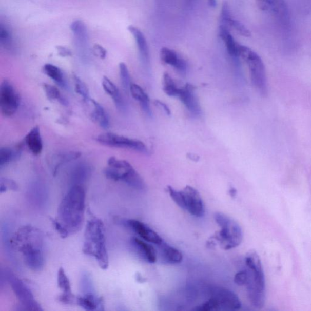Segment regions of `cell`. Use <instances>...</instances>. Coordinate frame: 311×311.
Wrapping results in <instances>:
<instances>
[{"label": "cell", "mask_w": 311, "mask_h": 311, "mask_svg": "<svg viewBox=\"0 0 311 311\" xmlns=\"http://www.w3.org/2000/svg\"><path fill=\"white\" fill-rule=\"evenodd\" d=\"M13 244L21 252L25 265L34 272H41L45 265L44 239L37 228L23 226L13 237Z\"/></svg>", "instance_id": "1"}, {"label": "cell", "mask_w": 311, "mask_h": 311, "mask_svg": "<svg viewBox=\"0 0 311 311\" xmlns=\"http://www.w3.org/2000/svg\"><path fill=\"white\" fill-rule=\"evenodd\" d=\"M86 193L82 185H72L58 208L57 220L69 234L80 230L84 223Z\"/></svg>", "instance_id": "2"}, {"label": "cell", "mask_w": 311, "mask_h": 311, "mask_svg": "<svg viewBox=\"0 0 311 311\" xmlns=\"http://www.w3.org/2000/svg\"><path fill=\"white\" fill-rule=\"evenodd\" d=\"M83 252L94 257L102 269L109 266V257L106 242L105 228L103 221L92 217L86 225Z\"/></svg>", "instance_id": "3"}, {"label": "cell", "mask_w": 311, "mask_h": 311, "mask_svg": "<svg viewBox=\"0 0 311 311\" xmlns=\"http://www.w3.org/2000/svg\"><path fill=\"white\" fill-rule=\"evenodd\" d=\"M248 279L247 296L255 308H263L266 302V281L260 258L256 251L250 250L245 257Z\"/></svg>", "instance_id": "4"}, {"label": "cell", "mask_w": 311, "mask_h": 311, "mask_svg": "<svg viewBox=\"0 0 311 311\" xmlns=\"http://www.w3.org/2000/svg\"><path fill=\"white\" fill-rule=\"evenodd\" d=\"M104 173L109 180L122 182L135 190L145 189L143 179L127 161L110 157L108 159L107 167L105 168Z\"/></svg>", "instance_id": "5"}, {"label": "cell", "mask_w": 311, "mask_h": 311, "mask_svg": "<svg viewBox=\"0 0 311 311\" xmlns=\"http://www.w3.org/2000/svg\"><path fill=\"white\" fill-rule=\"evenodd\" d=\"M214 220L220 230L214 234L212 239L224 250H230L239 246L243 238V230L239 224L221 212L215 213Z\"/></svg>", "instance_id": "6"}, {"label": "cell", "mask_w": 311, "mask_h": 311, "mask_svg": "<svg viewBox=\"0 0 311 311\" xmlns=\"http://www.w3.org/2000/svg\"><path fill=\"white\" fill-rule=\"evenodd\" d=\"M210 299L195 308L198 311L240 310L242 307L239 297L236 293L221 287H211Z\"/></svg>", "instance_id": "7"}, {"label": "cell", "mask_w": 311, "mask_h": 311, "mask_svg": "<svg viewBox=\"0 0 311 311\" xmlns=\"http://www.w3.org/2000/svg\"><path fill=\"white\" fill-rule=\"evenodd\" d=\"M167 191L171 199L182 209L186 210L192 216L201 218L205 214V206L201 195L195 188L187 185L183 190L177 191L171 186Z\"/></svg>", "instance_id": "8"}, {"label": "cell", "mask_w": 311, "mask_h": 311, "mask_svg": "<svg viewBox=\"0 0 311 311\" xmlns=\"http://www.w3.org/2000/svg\"><path fill=\"white\" fill-rule=\"evenodd\" d=\"M239 57L244 60L249 67L251 81L254 87L261 94H266L267 90V77L262 59L252 49L240 45Z\"/></svg>", "instance_id": "9"}, {"label": "cell", "mask_w": 311, "mask_h": 311, "mask_svg": "<svg viewBox=\"0 0 311 311\" xmlns=\"http://www.w3.org/2000/svg\"><path fill=\"white\" fill-rule=\"evenodd\" d=\"M5 277L16 297L17 298L18 302L26 309L43 310L37 301L35 299L31 290L21 279L9 271L5 273Z\"/></svg>", "instance_id": "10"}, {"label": "cell", "mask_w": 311, "mask_h": 311, "mask_svg": "<svg viewBox=\"0 0 311 311\" xmlns=\"http://www.w3.org/2000/svg\"><path fill=\"white\" fill-rule=\"evenodd\" d=\"M21 98L14 85L4 80L0 86V110L5 117H11L18 110Z\"/></svg>", "instance_id": "11"}, {"label": "cell", "mask_w": 311, "mask_h": 311, "mask_svg": "<svg viewBox=\"0 0 311 311\" xmlns=\"http://www.w3.org/2000/svg\"><path fill=\"white\" fill-rule=\"evenodd\" d=\"M95 140L99 143L106 145V146L127 148L143 153H148L147 147L144 142L125 137L124 135L113 133H106L99 134Z\"/></svg>", "instance_id": "12"}, {"label": "cell", "mask_w": 311, "mask_h": 311, "mask_svg": "<svg viewBox=\"0 0 311 311\" xmlns=\"http://www.w3.org/2000/svg\"><path fill=\"white\" fill-rule=\"evenodd\" d=\"M122 223L125 226L137 234L142 240L147 241L148 243H153L158 246L164 241L160 235L156 232L147 224L140 221L130 219L124 220Z\"/></svg>", "instance_id": "13"}, {"label": "cell", "mask_w": 311, "mask_h": 311, "mask_svg": "<svg viewBox=\"0 0 311 311\" xmlns=\"http://www.w3.org/2000/svg\"><path fill=\"white\" fill-rule=\"evenodd\" d=\"M70 29L74 36L79 54L82 59H87L89 54V35L87 25L81 20H76L71 23Z\"/></svg>", "instance_id": "14"}, {"label": "cell", "mask_w": 311, "mask_h": 311, "mask_svg": "<svg viewBox=\"0 0 311 311\" xmlns=\"http://www.w3.org/2000/svg\"><path fill=\"white\" fill-rule=\"evenodd\" d=\"M195 89L194 86L187 84L184 88H180L178 96L187 110L197 116L201 114V108L195 95Z\"/></svg>", "instance_id": "15"}, {"label": "cell", "mask_w": 311, "mask_h": 311, "mask_svg": "<svg viewBox=\"0 0 311 311\" xmlns=\"http://www.w3.org/2000/svg\"><path fill=\"white\" fill-rule=\"evenodd\" d=\"M57 284L62 290V294L59 297L60 302L65 304H72L76 302V297L72 293L70 281L62 267L60 268L57 274Z\"/></svg>", "instance_id": "16"}, {"label": "cell", "mask_w": 311, "mask_h": 311, "mask_svg": "<svg viewBox=\"0 0 311 311\" xmlns=\"http://www.w3.org/2000/svg\"><path fill=\"white\" fill-rule=\"evenodd\" d=\"M102 87H103L106 93L110 95L113 101L115 107L122 112L127 110V105L120 91L113 82L107 77H104L102 81Z\"/></svg>", "instance_id": "17"}, {"label": "cell", "mask_w": 311, "mask_h": 311, "mask_svg": "<svg viewBox=\"0 0 311 311\" xmlns=\"http://www.w3.org/2000/svg\"><path fill=\"white\" fill-rule=\"evenodd\" d=\"M161 61L165 64L170 65L177 69L182 75H185L187 71V64L184 60L178 57L177 52L172 49L164 47L160 52Z\"/></svg>", "instance_id": "18"}, {"label": "cell", "mask_w": 311, "mask_h": 311, "mask_svg": "<svg viewBox=\"0 0 311 311\" xmlns=\"http://www.w3.org/2000/svg\"><path fill=\"white\" fill-rule=\"evenodd\" d=\"M0 44L2 48L10 54L17 52V45L16 44L14 34L11 28L6 23H0Z\"/></svg>", "instance_id": "19"}, {"label": "cell", "mask_w": 311, "mask_h": 311, "mask_svg": "<svg viewBox=\"0 0 311 311\" xmlns=\"http://www.w3.org/2000/svg\"><path fill=\"white\" fill-rule=\"evenodd\" d=\"M25 142L26 146L31 153L38 156L42 153L44 144H43L41 130L38 126L33 127L25 138Z\"/></svg>", "instance_id": "20"}, {"label": "cell", "mask_w": 311, "mask_h": 311, "mask_svg": "<svg viewBox=\"0 0 311 311\" xmlns=\"http://www.w3.org/2000/svg\"><path fill=\"white\" fill-rule=\"evenodd\" d=\"M131 243L140 256L150 263H154L157 260V252L153 246L141 238L134 237Z\"/></svg>", "instance_id": "21"}, {"label": "cell", "mask_w": 311, "mask_h": 311, "mask_svg": "<svg viewBox=\"0 0 311 311\" xmlns=\"http://www.w3.org/2000/svg\"><path fill=\"white\" fill-rule=\"evenodd\" d=\"M76 303L86 310H104V300L98 294L81 295L76 297Z\"/></svg>", "instance_id": "22"}, {"label": "cell", "mask_w": 311, "mask_h": 311, "mask_svg": "<svg viewBox=\"0 0 311 311\" xmlns=\"http://www.w3.org/2000/svg\"><path fill=\"white\" fill-rule=\"evenodd\" d=\"M160 247V255L164 262L170 264L181 263L183 260V256L181 251L177 248L172 247L163 241L158 245Z\"/></svg>", "instance_id": "23"}, {"label": "cell", "mask_w": 311, "mask_h": 311, "mask_svg": "<svg viewBox=\"0 0 311 311\" xmlns=\"http://www.w3.org/2000/svg\"><path fill=\"white\" fill-rule=\"evenodd\" d=\"M88 103H90L92 107L91 113V118L95 123L104 129H108L110 126V118L104 108L94 99H91Z\"/></svg>", "instance_id": "24"}, {"label": "cell", "mask_w": 311, "mask_h": 311, "mask_svg": "<svg viewBox=\"0 0 311 311\" xmlns=\"http://www.w3.org/2000/svg\"><path fill=\"white\" fill-rule=\"evenodd\" d=\"M43 70H44V73L60 87L67 89V90L69 89V85L64 72L57 66L51 64H46L44 66Z\"/></svg>", "instance_id": "25"}, {"label": "cell", "mask_w": 311, "mask_h": 311, "mask_svg": "<svg viewBox=\"0 0 311 311\" xmlns=\"http://www.w3.org/2000/svg\"><path fill=\"white\" fill-rule=\"evenodd\" d=\"M130 92L135 100L140 104L142 110L145 113L151 116L152 112L150 108V101L148 95L140 85L132 84L131 85Z\"/></svg>", "instance_id": "26"}, {"label": "cell", "mask_w": 311, "mask_h": 311, "mask_svg": "<svg viewBox=\"0 0 311 311\" xmlns=\"http://www.w3.org/2000/svg\"><path fill=\"white\" fill-rule=\"evenodd\" d=\"M92 168L85 163H80L72 168L71 173V180L72 185H82L85 183L90 177Z\"/></svg>", "instance_id": "27"}, {"label": "cell", "mask_w": 311, "mask_h": 311, "mask_svg": "<svg viewBox=\"0 0 311 311\" xmlns=\"http://www.w3.org/2000/svg\"><path fill=\"white\" fill-rule=\"evenodd\" d=\"M128 31L133 35L141 57L145 63H147L149 59V51L146 38L140 29L134 26H130L128 28Z\"/></svg>", "instance_id": "28"}, {"label": "cell", "mask_w": 311, "mask_h": 311, "mask_svg": "<svg viewBox=\"0 0 311 311\" xmlns=\"http://www.w3.org/2000/svg\"><path fill=\"white\" fill-rule=\"evenodd\" d=\"M220 36L226 44L227 51L231 57L237 58L239 57V44L235 41L233 36L228 29L227 26L221 25L220 28Z\"/></svg>", "instance_id": "29"}, {"label": "cell", "mask_w": 311, "mask_h": 311, "mask_svg": "<svg viewBox=\"0 0 311 311\" xmlns=\"http://www.w3.org/2000/svg\"><path fill=\"white\" fill-rule=\"evenodd\" d=\"M81 156V152L71 151L55 154L51 160L53 171L56 172L60 167L67 164L69 162L77 160Z\"/></svg>", "instance_id": "30"}, {"label": "cell", "mask_w": 311, "mask_h": 311, "mask_svg": "<svg viewBox=\"0 0 311 311\" xmlns=\"http://www.w3.org/2000/svg\"><path fill=\"white\" fill-rule=\"evenodd\" d=\"M280 21L284 25L290 23V16L288 7L285 0H274L272 9Z\"/></svg>", "instance_id": "31"}, {"label": "cell", "mask_w": 311, "mask_h": 311, "mask_svg": "<svg viewBox=\"0 0 311 311\" xmlns=\"http://www.w3.org/2000/svg\"><path fill=\"white\" fill-rule=\"evenodd\" d=\"M21 151L17 149L2 147L0 149V168H3L21 157Z\"/></svg>", "instance_id": "32"}, {"label": "cell", "mask_w": 311, "mask_h": 311, "mask_svg": "<svg viewBox=\"0 0 311 311\" xmlns=\"http://www.w3.org/2000/svg\"><path fill=\"white\" fill-rule=\"evenodd\" d=\"M43 87H44V90L46 97L48 98L49 100L57 101L62 105H68L67 99L63 96L61 92L55 86L44 84L43 85Z\"/></svg>", "instance_id": "33"}, {"label": "cell", "mask_w": 311, "mask_h": 311, "mask_svg": "<svg viewBox=\"0 0 311 311\" xmlns=\"http://www.w3.org/2000/svg\"><path fill=\"white\" fill-rule=\"evenodd\" d=\"M80 290L82 295H88V294H92L95 295L98 294L95 290L93 280H92L91 275L87 272L83 273L81 277Z\"/></svg>", "instance_id": "34"}, {"label": "cell", "mask_w": 311, "mask_h": 311, "mask_svg": "<svg viewBox=\"0 0 311 311\" xmlns=\"http://www.w3.org/2000/svg\"><path fill=\"white\" fill-rule=\"evenodd\" d=\"M180 89L175 85L169 74L165 72L163 76V91L165 93L169 96H178Z\"/></svg>", "instance_id": "35"}, {"label": "cell", "mask_w": 311, "mask_h": 311, "mask_svg": "<svg viewBox=\"0 0 311 311\" xmlns=\"http://www.w3.org/2000/svg\"><path fill=\"white\" fill-rule=\"evenodd\" d=\"M73 80L75 91L84 99L85 102H89L91 98L87 85L77 75L73 76Z\"/></svg>", "instance_id": "36"}, {"label": "cell", "mask_w": 311, "mask_h": 311, "mask_svg": "<svg viewBox=\"0 0 311 311\" xmlns=\"http://www.w3.org/2000/svg\"><path fill=\"white\" fill-rule=\"evenodd\" d=\"M119 68L122 87L125 91L130 92L132 83L127 65L124 62H121L119 65Z\"/></svg>", "instance_id": "37"}, {"label": "cell", "mask_w": 311, "mask_h": 311, "mask_svg": "<svg viewBox=\"0 0 311 311\" xmlns=\"http://www.w3.org/2000/svg\"><path fill=\"white\" fill-rule=\"evenodd\" d=\"M221 25L230 26V27L236 30V31L239 33L241 35L244 36V37H249L251 35L249 30L248 29L243 23L237 21V20L230 18L227 20V21L225 22L224 24Z\"/></svg>", "instance_id": "38"}, {"label": "cell", "mask_w": 311, "mask_h": 311, "mask_svg": "<svg viewBox=\"0 0 311 311\" xmlns=\"http://www.w3.org/2000/svg\"><path fill=\"white\" fill-rule=\"evenodd\" d=\"M0 184H1L0 191H1L2 193L5 192V191L8 190L15 191L18 188V185L15 181L6 178H1V183H0Z\"/></svg>", "instance_id": "39"}, {"label": "cell", "mask_w": 311, "mask_h": 311, "mask_svg": "<svg viewBox=\"0 0 311 311\" xmlns=\"http://www.w3.org/2000/svg\"><path fill=\"white\" fill-rule=\"evenodd\" d=\"M248 279V273L246 269L240 270L234 277V282L239 286H246Z\"/></svg>", "instance_id": "40"}, {"label": "cell", "mask_w": 311, "mask_h": 311, "mask_svg": "<svg viewBox=\"0 0 311 311\" xmlns=\"http://www.w3.org/2000/svg\"><path fill=\"white\" fill-rule=\"evenodd\" d=\"M51 220L52 224L54 225L55 230L57 231V232L62 238H67L69 236L68 231L59 222L57 219H52L51 218Z\"/></svg>", "instance_id": "41"}, {"label": "cell", "mask_w": 311, "mask_h": 311, "mask_svg": "<svg viewBox=\"0 0 311 311\" xmlns=\"http://www.w3.org/2000/svg\"><path fill=\"white\" fill-rule=\"evenodd\" d=\"M92 52H93L95 57L101 59H104L107 57V50H106L103 46L99 44H95L93 46V48H92Z\"/></svg>", "instance_id": "42"}, {"label": "cell", "mask_w": 311, "mask_h": 311, "mask_svg": "<svg viewBox=\"0 0 311 311\" xmlns=\"http://www.w3.org/2000/svg\"><path fill=\"white\" fill-rule=\"evenodd\" d=\"M230 18H231V16L229 5H228L227 2H224L222 8H221V23H222L221 25L224 24L225 22L227 21V20Z\"/></svg>", "instance_id": "43"}, {"label": "cell", "mask_w": 311, "mask_h": 311, "mask_svg": "<svg viewBox=\"0 0 311 311\" xmlns=\"http://www.w3.org/2000/svg\"><path fill=\"white\" fill-rule=\"evenodd\" d=\"M274 0H257V6L261 11H267L272 9Z\"/></svg>", "instance_id": "44"}, {"label": "cell", "mask_w": 311, "mask_h": 311, "mask_svg": "<svg viewBox=\"0 0 311 311\" xmlns=\"http://www.w3.org/2000/svg\"><path fill=\"white\" fill-rule=\"evenodd\" d=\"M58 54L62 57H69L72 55L70 49L65 47V46H58L56 47Z\"/></svg>", "instance_id": "45"}, {"label": "cell", "mask_w": 311, "mask_h": 311, "mask_svg": "<svg viewBox=\"0 0 311 311\" xmlns=\"http://www.w3.org/2000/svg\"><path fill=\"white\" fill-rule=\"evenodd\" d=\"M154 104L160 106V107L163 108L167 114L170 115L171 114L170 108H168L166 104L163 103V102L160 101H156Z\"/></svg>", "instance_id": "46"}, {"label": "cell", "mask_w": 311, "mask_h": 311, "mask_svg": "<svg viewBox=\"0 0 311 311\" xmlns=\"http://www.w3.org/2000/svg\"><path fill=\"white\" fill-rule=\"evenodd\" d=\"M229 193L231 198L236 197L237 194L236 188H235L233 187H230L229 190Z\"/></svg>", "instance_id": "47"}, {"label": "cell", "mask_w": 311, "mask_h": 311, "mask_svg": "<svg viewBox=\"0 0 311 311\" xmlns=\"http://www.w3.org/2000/svg\"><path fill=\"white\" fill-rule=\"evenodd\" d=\"M187 157L188 158L190 159L191 160H192L195 162L198 161L200 160V157H198V155L193 154V153H189L188 154Z\"/></svg>", "instance_id": "48"}, {"label": "cell", "mask_w": 311, "mask_h": 311, "mask_svg": "<svg viewBox=\"0 0 311 311\" xmlns=\"http://www.w3.org/2000/svg\"><path fill=\"white\" fill-rule=\"evenodd\" d=\"M208 5L211 8H215L217 6V0H208Z\"/></svg>", "instance_id": "49"}]
</instances>
